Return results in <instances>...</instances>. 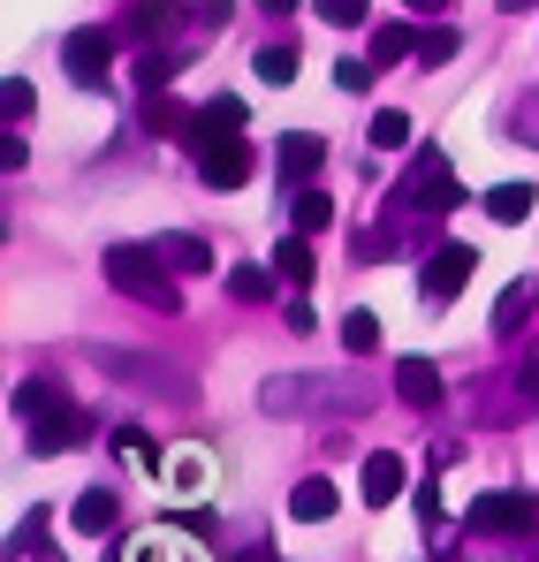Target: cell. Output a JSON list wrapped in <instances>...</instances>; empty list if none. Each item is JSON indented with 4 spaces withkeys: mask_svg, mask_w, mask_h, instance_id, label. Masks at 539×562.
<instances>
[{
    "mask_svg": "<svg viewBox=\"0 0 539 562\" xmlns=\"http://www.w3.org/2000/svg\"><path fill=\"white\" fill-rule=\"evenodd\" d=\"M228 15H236V0H198V23H213V31H221Z\"/></svg>",
    "mask_w": 539,
    "mask_h": 562,
    "instance_id": "obj_36",
    "label": "cell"
},
{
    "mask_svg": "<svg viewBox=\"0 0 539 562\" xmlns=\"http://www.w3.org/2000/svg\"><path fill=\"white\" fill-rule=\"evenodd\" d=\"M502 395H471V411L486 426H509V418H532L539 411V373H517V380H494Z\"/></svg>",
    "mask_w": 539,
    "mask_h": 562,
    "instance_id": "obj_7",
    "label": "cell"
},
{
    "mask_svg": "<svg viewBox=\"0 0 539 562\" xmlns=\"http://www.w3.org/2000/svg\"><path fill=\"white\" fill-rule=\"evenodd\" d=\"M0 114H8V130L31 114V77H8V85H0Z\"/></svg>",
    "mask_w": 539,
    "mask_h": 562,
    "instance_id": "obj_30",
    "label": "cell"
},
{
    "mask_svg": "<svg viewBox=\"0 0 539 562\" xmlns=\"http://www.w3.org/2000/svg\"><path fill=\"white\" fill-rule=\"evenodd\" d=\"M114 517H122V502H114L106 486H85V494H77V509H69V532L99 540V532H114Z\"/></svg>",
    "mask_w": 539,
    "mask_h": 562,
    "instance_id": "obj_17",
    "label": "cell"
},
{
    "mask_svg": "<svg viewBox=\"0 0 539 562\" xmlns=\"http://www.w3.org/2000/svg\"><path fill=\"white\" fill-rule=\"evenodd\" d=\"M259 15H296V0H259Z\"/></svg>",
    "mask_w": 539,
    "mask_h": 562,
    "instance_id": "obj_38",
    "label": "cell"
},
{
    "mask_svg": "<svg viewBox=\"0 0 539 562\" xmlns=\"http://www.w3.org/2000/svg\"><path fill=\"white\" fill-rule=\"evenodd\" d=\"M418 38L426 31H411V23H372V69H395V61H418Z\"/></svg>",
    "mask_w": 539,
    "mask_h": 562,
    "instance_id": "obj_15",
    "label": "cell"
},
{
    "mask_svg": "<svg viewBox=\"0 0 539 562\" xmlns=\"http://www.w3.org/2000/svg\"><path fill=\"white\" fill-rule=\"evenodd\" d=\"M509 130H517V145H532V153H539V85L509 106Z\"/></svg>",
    "mask_w": 539,
    "mask_h": 562,
    "instance_id": "obj_29",
    "label": "cell"
},
{
    "mask_svg": "<svg viewBox=\"0 0 539 562\" xmlns=\"http://www.w3.org/2000/svg\"><path fill=\"white\" fill-rule=\"evenodd\" d=\"M168 23H176V15H168V0H145V8H130L122 23H106V31H114V46H145V38H160Z\"/></svg>",
    "mask_w": 539,
    "mask_h": 562,
    "instance_id": "obj_18",
    "label": "cell"
},
{
    "mask_svg": "<svg viewBox=\"0 0 539 562\" xmlns=\"http://www.w3.org/2000/svg\"><path fill=\"white\" fill-rule=\"evenodd\" d=\"M372 145H380V153H403V145H411V114H403V106H380V114H372Z\"/></svg>",
    "mask_w": 539,
    "mask_h": 562,
    "instance_id": "obj_25",
    "label": "cell"
},
{
    "mask_svg": "<svg viewBox=\"0 0 539 562\" xmlns=\"http://www.w3.org/2000/svg\"><path fill=\"white\" fill-rule=\"evenodd\" d=\"M99 274H106V289H122V296H130V304H145V312H182L176 267H168L153 244H106Z\"/></svg>",
    "mask_w": 539,
    "mask_h": 562,
    "instance_id": "obj_2",
    "label": "cell"
},
{
    "mask_svg": "<svg viewBox=\"0 0 539 562\" xmlns=\"http://www.w3.org/2000/svg\"><path fill=\"white\" fill-rule=\"evenodd\" d=\"M517 562H539V540H532V548H517Z\"/></svg>",
    "mask_w": 539,
    "mask_h": 562,
    "instance_id": "obj_39",
    "label": "cell"
},
{
    "mask_svg": "<svg viewBox=\"0 0 539 562\" xmlns=\"http://www.w3.org/2000/svg\"><path fill=\"white\" fill-rule=\"evenodd\" d=\"M273 562H281V555H273Z\"/></svg>",
    "mask_w": 539,
    "mask_h": 562,
    "instance_id": "obj_40",
    "label": "cell"
},
{
    "mask_svg": "<svg viewBox=\"0 0 539 562\" xmlns=\"http://www.w3.org/2000/svg\"><path fill=\"white\" fill-rule=\"evenodd\" d=\"M441 8H456V0H411V15H441Z\"/></svg>",
    "mask_w": 539,
    "mask_h": 562,
    "instance_id": "obj_37",
    "label": "cell"
},
{
    "mask_svg": "<svg viewBox=\"0 0 539 562\" xmlns=\"http://www.w3.org/2000/svg\"><path fill=\"white\" fill-rule=\"evenodd\" d=\"M343 350H350V358H372V350H380V319H372V312H350V319H343Z\"/></svg>",
    "mask_w": 539,
    "mask_h": 562,
    "instance_id": "obj_27",
    "label": "cell"
},
{
    "mask_svg": "<svg viewBox=\"0 0 539 562\" xmlns=\"http://www.w3.org/2000/svg\"><path fill=\"white\" fill-rule=\"evenodd\" d=\"M114 449H122V457H130L137 471H153V479H168V457H160V449H153V441H145L137 426H122V434H114Z\"/></svg>",
    "mask_w": 539,
    "mask_h": 562,
    "instance_id": "obj_24",
    "label": "cell"
},
{
    "mask_svg": "<svg viewBox=\"0 0 539 562\" xmlns=\"http://www.w3.org/2000/svg\"><path fill=\"white\" fill-rule=\"evenodd\" d=\"M319 168H327V145H319L312 130H289V137H281V153H273V176H281L289 190H312Z\"/></svg>",
    "mask_w": 539,
    "mask_h": 562,
    "instance_id": "obj_9",
    "label": "cell"
},
{
    "mask_svg": "<svg viewBox=\"0 0 539 562\" xmlns=\"http://www.w3.org/2000/svg\"><path fill=\"white\" fill-rule=\"evenodd\" d=\"M23 160H31V145H23V137H15V130H8V145H0V168H8V176H15V168H23Z\"/></svg>",
    "mask_w": 539,
    "mask_h": 562,
    "instance_id": "obj_34",
    "label": "cell"
},
{
    "mask_svg": "<svg viewBox=\"0 0 539 562\" xmlns=\"http://www.w3.org/2000/svg\"><path fill=\"white\" fill-rule=\"evenodd\" d=\"M532 281H509V289H502V296H494V335H502V342H517V327H525V312H532Z\"/></svg>",
    "mask_w": 539,
    "mask_h": 562,
    "instance_id": "obj_22",
    "label": "cell"
},
{
    "mask_svg": "<svg viewBox=\"0 0 539 562\" xmlns=\"http://www.w3.org/2000/svg\"><path fill=\"white\" fill-rule=\"evenodd\" d=\"M273 274L289 281V289H312V274H319V259H312V236H281V244H273Z\"/></svg>",
    "mask_w": 539,
    "mask_h": 562,
    "instance_id": "obj_19",
    "label": "cell"
},
{
    "mask_svg": "<svg viewBox=\"0 0 539 562\" xmlns=\"http://www.w3.org/2000/svg\"><path fill=\"white\" fill-rule=\"evenodd\" d=\"M153 251H160L176 274H213V244H205V236H190V228H168V236H153Z\"/></svg>",
    "mask_w": 539,
    "mask_h": 562,
    "instance_id": "obj_12",
    "label": "cell"
},
{
    "mask_svg": "<svg viewBox=\"0 0 539 562\" xmlns=\"http://www.w3.org/2000/svg\"><path fill=\"white\" fill-rule=\"evenodd\" d=\"M532 205H539V190H532V183H494L486 198H479V213H486V221H502V228L532 221Z\"/></svg>",
    "mask_w": 539,
    "mask_h": 562,
    "instance_id": "obj_16",
    "label": "cell"
},
{
    "mask_svg": "<svg viewBox=\"0 0 539 562\" xmlns=\"http://www.w3.org/2000/svg\"><path fill=\"white\" fill-rule=\"evenodd\" d=\"M471 274H479V251H471V244H434L426 267H418V296H426V304H449Z\"/></svg>",
    "mask_w": 539,
    "mask_h": 562,
    "instance_id": "obj_5",
    "label": "cell"
},
{
    "mask_svg": "<svg viewBox=\"0 0 539 562\" xmlns=\"http://www.w3.org/2000/svg\"><path fill=\"white\" fill-rule=\"evenodd\" d=\"M335 509H343L335 479H319V471H312V479H296V494H289V517H296V525H327Z\"/></svg>",
    "mask_w": 539,
    "mask_h": 562,
    "instance_id": "obj_14",
    "label": "cell"
},
{
    "mask_svg": "<svg viewBox=\"0 0 539 562\" xmlns=\"http://www.w3.org/2000/svg\"><path fill=\"white\" fill-rule=\"evenodd\" d=\"M15 418H23L31 457H69V449H85V434H91V418L77 411V395L54 387V380H23V387H15Z\"/></svg>",
    "mask_w": 539,
    "mask_h": 562,
    "instance_id": "obj_1",
    "label": "cell"
},
{
    "mask_svg": "<svg viewBox=\"0 0 539 562\" xmlns=\"http://www.w3.org/2000/svg\"><path fill=\"white\" fill-rule=\"evenodd\" d=\"M251 168H259V153H251L244 137H228V145L198 153V176H205V190H244V183H251Z\"/></svg>",
    "mask_w": 539,
    "mask_h": 562,
    "instance_id": "obj_10",
    "label": "cell"
},
{
    "mask_svg": "<svg viewBox=\"0 0 539 562\" xmlns=\"http://www.w3.org/2000/svg\"><path fill=\"white\" fill-rule=\"evenodd\" d=\"M190 122H198V106H182L176 92H145V130H160V137H190Z\"/></svg>",
    "mask_w": 539,
    "mask_h": 562,
    "instance_id": "obj_20",
    "label": "cell"
},
{
    "mask_svg": "<svg viewBox=\"0 0 539 562\" xmlns=\"http://www.w3.org/2000/svg\"><path fill=\"white\" fill-rule=\"evenodd\" d=\"M273 267H228V296L236 304H273Z\"/></svg>",
    "mask_w": 539,
    "mask_h": 562,
    "instance_id": "obj_23",
    "label": "cell"
},
{
    "mask_svg": "<svg viewBox=\"0 0 539 562\" xmlns=\"http://www.w3.org/2000/svg\"><path fill=\"white\" fill-rule=\"evenodd\" d=\"M388 205H403L418 228H434L449 205H463V183H456V160L441 153V145H418L411 153V176H403V190L388 198Z\"/></svg>",
    "mask_w": 539,
    "mask_h": 562,
    "instance_id": "obj_3",
    "label": "cell"
},
{
    "mask_svg": "<svg viewBox=\"0 0 539 562\" xmlns=\"http://www.w3.org/2000/svg\"><path fill=\"white\" fill-rule=\"evenodd\" d=\"M395 395L418 403V411H434L441 403V366L434 358H395Z\"/></svg>",
    "mask_w": 539,
    "mask_h": 562,
    "instance_id": "obj_13",
    "label": "cell"
},
{
    "mask_svg": "<svg viewBox=\"0 0 539 562\" xmlns=\"http://www.w3.org/2000/svg\"><path fill=\"white\" fill-rule=\"evenodd\" d=\"M463 532H479V540H525V532H539V494H509V486L479 494L463 509Z\"/></svg>",
    "mask_w": 539,
    "mask_h": 562,
    "instance_id": "obj_4",
    "label": "cell"
},
{
    "mask_svg": "<svg viewBox=\"0 0 539 562\" xmlns=\"http://www.w3.org/2000/svg\"><path fill=\"white\" fill-rule=\"evenodd\" d=\"M251 69H259V85H289V77H296V46H259Z\"/></svg>",
    "mask_w": 539,
    "mask_h": 562,
    "instance_id": "obj_28",
    "label": "cell"
},
{
    "mask_svg": "<svg viewBox=\"0 0 539 562\" xmlns=\"http://www.w3.org/2000/svg\"><path fill=\"white\" fill-rule=\"evenodd\" d=\"M281 319H289V335H312V304H304V296H289V312H281Z\"/></svg>",
    "mask_w": 539,
    "mask_h": 562,
    "instance_id": "obj_35",
    "label": "cell"
},
{
    "mask_svg": "<svg viewBox=\"0 0 539 562\" xmlns=\"http://www.w3.org/2000/svg\"><path fill=\"white\" fill-rule=\"evenodd\" d=\"M289 221H296V236H327L335 228V198L327 190H296L289 198Z\"/></svg>",
    "mask_w": 539,
    "mask_h": 562,
    "instance_id": "obj_21",
    "label": "cell"
},
{
    "mask_svg": "<svg viewBox=\"0 0 539 562\" xmlns=\"http://www.w3.org/2000/svg\"><path fill=\"white\" fill-rule=\"evenodd\" d=\"M122 562H176V555H168V540H153V532H137V540L122 548Z\"/></svg>",
    "mask_w": 539,
    "mask_h": 562,
    "instance_id": "obj_33",
    "label": "cell"
},
{
    "mask_svg": "<svg viewBox=\"0 0 539 562\" xmlns=\"http://www.w3.org/2000/svg\"><path fill=\"white\" fill-rule=\"evenodd\" d=\"M403 486H411V464H403L395 449H372V457H364V502H372V509H388Z\"/></svg>",
    "mask_w": 539,
    "mask_h": 562,
    "instance_id": "obj_11",
    "label": "cell"
},
{
    "mask_svg": "<svg viewBox=\"0 0 539 562\" xmlns=\"http://www.w3.org/2000/svg\"><path fill=\"white\" fill-rule=\"evenodd\" d=\"M228 137H244V99H205V106H198V122H190V137H182V145H190V153H213V145H228Z\"/></svg>",
    "mask_w": 539,
    "mask_h": 562,
    "instance_id": "obj_8",
    "label": "cell"
},
{
    "mask_svg": "<svg viewBox=\"0 0 539 562\" xmlns=\"http://www.w3.org/2000/svg\"><path fill=\"white\" fill-rule=\"evenodd\" d=\"M456 46H463V31H456V23H434V31L418 38V61L441 69V61H456Z\"/></svg>",
    "mask_w": 539,
    "mask_h": 562,
    "instance_id": "obj_26",
    "label": "cell"
},
{
    "mask_svg": "<svg viewBox=\"0 0 539 562\" xmlns=\"http://www.w3.org/2000/svg\"><path fill=\"white\" fill-rule=\"evenodd\" d=\"M335 92H372V61H335Z\"/></svg>",
    "mask_w": 539,
    "mask_h": 562,
    "instance_id": "obj_32",
    "label": "cell"
},
{
    "mask_svg": "<svg viewBox=\"0 0 539 562\" xmlns=\"http://www.w3.org/2000/svg\"><path fill=\"white\" fill-rule=\"evenodd\" d=\"M319 8V23H364L372 15V0H312Z\"/></svg>",
    "mask_w": 539,
    "mask_h": 562,
    "instance_id": "obj_31",
    "label": "cell"
},
{
    "mask_svg": "<svg viewBox=\"0 0 539 562\" xmlns=\"http://www.w3.org/2000/svg\"><path fill=\"white\" fill-rule=\"evenodd\" d=\"M106 61H114V31H69V38H61V69H69V85H99V77H106Z\"/></svg>",
    "mask_w": 539,
    "mask_h": 562,
    "instance_id": "obj_6",
    "label": "cell"
}]
</instances>
